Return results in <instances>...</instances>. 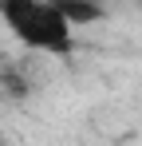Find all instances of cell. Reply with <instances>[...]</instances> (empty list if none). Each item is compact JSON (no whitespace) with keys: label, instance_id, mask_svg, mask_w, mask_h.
<instances>
[{"label":"cell","instance_id":"cell-1","mask_svg":"<svg viewBox=\"0 0 142 146\" xmlns=\"http://www.w3.org/2000/svg\"><path fill=\"white\" fill-rule=\"evenodd\" d=\"M0 20L8 32L32 51H47V55H71L75 40H71V24L55 12L51 0H0Z\"/></svg>","mask_w":142,"mask_h":146},{"label":"cell","instance_id":"cell-2","mask_svg":"<svg viewBox=\"0 0 142 146\" xmlns=\"http://www.w3.org/2000/svg\"><path fill=\"white\" fill-rule=\"evenodd\" d=\"M51 4H55V12H59L71 28H75V24H95V20H103V8L91 4V0H51Z\"/></svg>","mask_w":142,"mask_h":146},{"label":"cell","instance_id":"cell-3","mask_svg":"<svg viewBox=\"0 0 142 146\" xmlns=\"http://www.w3.org/2000/svg\"><path fill=\"white\" fill-rule=\"evenodd\" d=\"M0 146H4V142H0Z\"/></svg>","mask_w":142,"mask_h":146}]
</instances>
